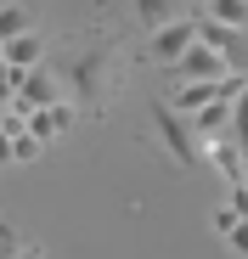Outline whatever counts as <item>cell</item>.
<instances>
[{"label": "cell", "mask_w": 248, "mask_h": 259, "mask_svg": "<svg viewBox=\"0 0 248 259\" xmlns=\"http://www.w3.org/2000/svg\"><path fill=\"white\" fill-rule=\"evenodd\" d=\"M17 248H23V237H17V231H12L6 220H0V259H12Z\"/></svg>", "instance_id": "e0dca14e"}, {"label": "cell", "mask_w": 248, "mask_h": 259, "mask_svg": "<svg viewBox=\"0 0 248 259\" xmlns=\"http://www.w3.org/2000/svg\"><path fill=\"white\" fill-rule=\"evenodd\" d=\"M107 62H113V51H107V46H91V51L68 57V68H62V79L73 84V96L85 102V107H102V91H107Z\"/></svg>", "instance_id": "7a4b0ae2"}, {"label": "cell", "mask_w": 248, "mask_h": 259, "mask_svg": "<svg viewBox=\"0 0 248 259\" xmlns=\"http://www.w3.org/2000/svg\"><path fill=\"white\" fill-rule=\"evenodd\" d=\"M186 46H192V17H170L163 28H152V34H147V51H152L163 68H170Z\"/></svg>", "instance_id": "277c9868"}, {"label": "cell", "mask_w": 248, "mask_h": 259, "mask_svg": "<svg viewBox=\"0 0 248 259\" xmlns=\"http://www.w3.org/2000/svg\"><path fill=\"white\" fill-rule=\"evenodd\" d=\"M192 46L215 51L226 62V73H248V28H220L209 17H192Z\"/></svg>", "instance_id": "6da1fadb"}, {"label": "cell", "mask_w": 248, "mask_h": 259, "mask_svg": "<svg viewBox=\"0 0 248 259\" xmlns=\"http://www.w3.org/2000/svg\"><path fill=\"white\" fill-rule=\"evenodd\" d=\"M226 242H231V248H237V253H242V259H248V220H237V226H231V231H226Z\"/></svg>", "instance_id": "ac0fdd59"}, {"label": "cell", "mask_w": 248, "mask_h": 259, "mask_svg": "<svg viewBox=\"0 0 248 259\" xmlns=\"http://www.w3.org/2000/svg\"><path fill=\"white\" fill-rule=\"evenodd\" d=\"M197 147H203V163H215V169H220V181L237 186V175H242V147H231L226 136H220V141H197Z\"/></svg>", "instance_id": "30bf717a"}, {"label": "cell", "mask_w": 248, "mask_h": 259, "mask_svg": "<svg viewBox=\"0 0 248 259\" xmlns=\"http://www.w3.org/2000/svg\"><path fill=\"white\" fill-rule=\"evenodd\" d=\"M237 186H242V192H248V163H242V175H237Z\"/></svg>", "instance_id": "7402d4cb"}, {"label": "cell", "mask_w": 248, "mask_h": 259, "mask_svg": "<svg viewBox=\"0 0 248 259\" xmlns=\"http://www.w3.org/2000/svg\"><path fill=\"white\" fill-rule=\"evenodd\" d=\"M17 102H28V107H57L62 96H57V79L46 73V68H28L23 79H17Z\"/></svg>", "instance_id": "ba28073f"}, {"label": "cell", "mask_w": 248, "mask_h": 259, "mask_svg": "<svg viewBox=\"0 0 248 259\" xmlns=\"http://www.w3.org/2000/svg\"><path fill=\"white\" fill-rule=\"evenodd\" d=\"M39 57H46V39H39V28H28V34L6 39V68L28 73V68H39Z\"/></svg>", "instance_id": "9c48e42d"}, {"label": "cell", "mask_w": 248, "mask_h": 259, "mask_svg": "<svg viewBox=\"0 0 248 259\" xmlns=\"http://www.w3.org/2000/svg\"><path fill=\"white\" fill-rule=\"evenodd\" d=\"M152 124H158L163 152L175 158V169H203V147H197V136L186 130V118H181L170 102H152Z\"/></svg>", "instance_id": "3957f363"}, {"label": "cell", "mask_w": 248, "mask_h": 259, "mask_svg": "<svg viewBox=\"0 0 248 259\" xmlns=\"http://www.w3.org/2000/svg\"><path fill=\"white\" fill-rule=\"evenodd\" d=\"M130 12H136V23L152 34V28H163V23L175 17V0H130Z\"/></svg>", "instance_id": "7c38bea8"}, {"label": "cell", "mask_w": 248, "mask_h": 259, "mask_svg": "<svg viewBox=\"0 0 248 259\" xmlns=\"http://www.w3.org/2000/svg\"><path fill=\"white\" fill-rule=\"evenodd\" d=\"M17 259H39V248H28V242H23V248H17Z\"/></svg>", "instance_id": "44dd1931"}, {"label": "cell", "mask_w": 248, "mask_h": 259, "mask_svg": "<svg viewBox=\"0 0 248 259\" xmlns=\"http://www.w3.org/2000/svg\"><path fill=\"white\" fill-rule=\"evenodd\" d=\"M209 226H215V237H226V231L237 226V214H231V208H215V214H209Z\"/></svg>", "instance_id": "d6986e66"}, {"label": "cell", "mask_w": 248, "mask_h": 259, "mask_svg": "<svg viewBox=\"0 0 248 259\" xmlns=\"http://www.w3.org/2000/svg\"><path fill=\"white\" fill-rule=\"evenodd\" d=\"M12 259H17V253H12Z\"/></svg>", "instance_id": "d4e9b609"}, {"label": "cell", "mask_w": 248, "mask_h": 259, "mask_svg": "<svg viewBox=\"0 0 248 259\" xmlns=\"http://www.w3.org/2000/svg\"><path fill=\"white\" fill-rule=\"evenodd\" d=\"M0 62H6V39H0Z\"/></svg>", "instance_id": "603a6c76"}, {"label": "cell", "mask_w": 248, "mask_h": 259, "mask_svg": "<svg viewBox=\"0 0 248 259\" xmlns=\"http://www.w3.org/2000/svg\"><path fill=\"white\" fill-rule=\"evenodd\" d=\"M186 130L197 141H220L226 130H231V102H209V107H197L192 118H186Z\"/></svg>", "instance_id": "52a82bcc"}, {"label": "cell", "mask_w": 248, "mask_h": 259, "mask_svg": "<svg viewBox=\"0 0 248 259\" xmlns=\"http://www.w3.org/2000/svg\"><path fill=\"white\" fill-rule=\"evenodd\" d=\"M203 6H209V0H197V12H203Z\"/></svg>", "instance_id": "cb8c5ba5"}, {"label": "cell", "mask_w": 248, "mask_h": 259, "mask_svg": "<svg viewBox=\"0 0 248 259\" xmlns=\"http://www.w3.org/2000/svg\"><path fill=\"white\" fill-rule=\"evenodd\" d=\"M28 28H34L28 6H0V39H17V34H28Z\"/></svg>", "instance_id": "5bb4252c"}, {"label": "cell", "mask_w": 248, "mask_h": 259, "mask_svg": "<svg viewBox=\"0 0 248 259\" xmlns=\"http://www.w3.org/2000/svg\"><path fill=\"white\" fill-rule=\"evenodd\" d=\"M197 17H209V23H220V28H248V0H209Z\"/></svg>", "instance_id": "8fae6325"}, {"label": "cell", "mask_w": 248, "mask_h": 259, "mask_svg": "<svg viewBox=\"0 0 248 259\" xmlns=\"http://www.w3.org/2000/svg\"><path fill=\"white\" fill-rule=\"evenodd\" d=\"M226 141H231V147H248V84H242L237 102H231V130H226Z\"/></svg>", "instance_id": "4fadbf2b"}, {"label": "cell", "mask_w": 248, "mask_h": 259, "mask_svg": "<svg viewBox=\"0 0 248 259\" xmlns=\"http://www.w3.org/2000/svg\"><path fill=\"white\" fill-rule=\"evenodd\" d=\"M0 169H12V141L0 136Z\"/></svg>", "instance_id": "ffe728a7"}, {"label": "cell", "mask_w": 248, "mask_h": 259, "mask_svg": "<svg viewBox=\"0 0 248 259\" xmlns=\"http://www.w3.org/2000/svg\"><path fill=\"white\" fill-rule=\"evenodd\" d=\"M170 79H186V84H197V79H226V62H220L215 51H203V46H186V51L170 62Z\"/></svg>", "instance_id": "5b68a950"}, {"label": "cell", "mask_w": 248, "mask_h": 259, "mask_svg": "<svg viewBox=\"0 0 248 259\" xmlns=\"http://www.w3.org/2000/svg\"><path fill=\"white\" fill-rule=\"evenodd\" d=\"M39 158V141L28 136V130H23V136H12V163H34Z\"/></svg>", "instance_id": "9a60e30c"}, {"label": "cell", "mask_w": 248, "mask_h": 259, "mask_svg": "<svg viewBox=\"0 0 248 259\" xmlns=\"http://www.w3.org/2000/svg\"><path fill=\"white\" fill-rule=\"evenodd\" d=\"M23 130L46 147V141H57L62 130H73V102H57V107H34L28 118H23Z\"/></svg>", "instance_id": "8992f818"}, {"label": "cell", "mask_w": 248, "mask_h": 259, "mask_svg": "<svg viewBox=\"0 0 248 259\" xmlns=\"http://www.w3.org/2000/svg\"><path fill=\"white\" fill-rule=\"evenodd\" d=\"M17 79H23L17 68H6V62H0V102H12V96H17Z\"/></svg>", "instance_id": "2e32d148"}]
</instances>
